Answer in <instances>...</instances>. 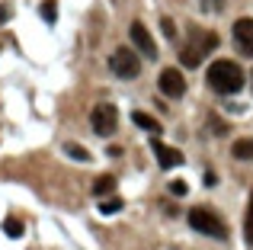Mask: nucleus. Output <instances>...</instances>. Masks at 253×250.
Instances as JSON below:
<instances>
[{
    "mask_svg": "<svg viewBox=\"0 0 253 250\" xmlns=\"http://www.w3.org/2000/svg\"><path fill=\"white\" fill-rule=\"evenodd\" d=\"M205 83H209L215 93H221V96L241 93V87H244V71H241V64L231 61V58H218V61L209 64Z\"/></svg>",
    "mask_w": 253,
    "mask_h": 250,
    "instance_id": "1",
    "label": "nucleus"
},
{
    "mask_svg": "<svg viewBox=\"0 0 253 250\" xmlns=\"http://www.w3.org/2000/svg\"><path fill=\"white\" fill-rule=\"evenodd\" d=\"M218 42H221V39H218V32H211V29H189L183 48H179L183 68H199V64L218 48Z\"/></svg>",
    "mask_w": 253,
    "mask_h": 250,
    "instance_id": "2",
    "label": "nucleus"
},
{
    "mask_svg": "<svg viewBox=\"0 0 253 250\" xmlns=\"http://www.w3.org/2000/svg\"><path fill=\"white\" fill-rule=\"evenodd\" d=\"M186 221H189L192 231L205 234V238H215V241H224V238H228V225H224V221L218 218V215L211 212V208H202V206L189 208Z\"/></svg>",
    "mask_w": 253,
    "mask_h": 250,
    "instance_id": "3",
    "label": "nucleus"
},
{
    "mask_svg": "<svg viewBox=\"0 0 253 250\" xmlns=\"http://www.w3.org/2000/svg\"><path fill=\"white\" fill-rule=\"evenodd\" d=\"M109 68L116 77H122V81H135L138 74H141V58H138L135 48H128V45H122V48L112 51L109 58Z\"/></svg>",
    "mask_w": 253,
    "mask_h": 250,
    "instance_id": "4",
    "label": "nucleus"
},
{
    "mask_svg": "<svg viewBox=\"0 0 253 250\" xmlns=\"http://www.w3.org/2000/svg\"><path fill=\"white\" fill-rule=\"evenodd\" d=\"M90 125H93V131H96L99 138L116 135V128H119V109L112 106V103H99V106H93Z\"/></svg>",
    "mask_w": 253,
    "mask_h": 250,
    "instance_id": "5",
    "label": "nucleus"
},
{
    "mask_svg": "<svg viewBox=\"0 0 253 250\" xmlns=\"http://www.w3.org/2000/svg\"><path fill=\"white\" fill-rule=\"evenodd\" d=\"M128 36H131V48H135V51H138L141 58H148V61H154V58H157V42L151 39L148 26H144L141 19H135V23L128 26Z\"/></svg>",
    "mask_w": 253,
    "mask_h": 250,
    "instance_id": "6",
    "label": "nucleus"
},
{
    "mask_svg": "<svg viewBox=\"0 0 253 250\" xmlns=\"http://www.w3.org/2000/svg\"><path fill=\"white\" fill-rule=\"evenodd\" d=\"M157 90H161L167 100H179L186 93V77L179 68H164L161 77H157Z\"/></svg>",
    "mask_w": 253,
    "mask_h": 250,
    "instance_id": "7",
    "label": "nucleus"
},
{
    "mask_svg": "<svg viewBox=\"0 0 253 250\" xmlns=\"http://www.w3.org/2000/svg\"><path fill=\"white\" fill-rule=\"evenodd\" d=\"M231 36H234L237 51H241V55H247V58H253V19L250 16L237 19L234 29H231Z\"/></svg>",
    "mask_w": 253,
    "mask_h": 250,
    "instance_id": "8",
    "label": "nucleus"
},
{
    "mask_svg": "<svg viewBox=\"0 0 253 250\" xmlns=\"http://www.w3.org/2000/svg\"><path fill=\"white\" fill-rule=\"evenodd\" d=\"M151 151H154V157H157V164H161L164 170H173V167H179L183 164V151H176V148H170V144H164V141H157V138H151Z\"/></svg>",
    "mask_w": 253,
    "mask_h": 250,
    "instance_id": "9",
    "label": "nucleus"
},
{
    "mask_svg": "<svg viewBox=\"0 0 253 250\" xmlns=\"http://www.w3.org/2000/svg\"><path fill=\"white\" fill-rule=\"evenodd\" d=\"M116 193V176H96V183H93V196H99V199H106V196Z\"/></svg>",
    "mask_w": 253,
    "mask_h": 250,
    "instance_id": "10",
    "label": "nucleus"
},
{
    "mask_svg": "<svg viewBox=\"0 0 253 250\" xmlns=\"http://www.w3.org/2000/svg\"><path fill=\"white\" fill-rule=\"evenodd\" d=\"M131 122H135L138 128H144V131H154V135H161V122H157L154 116H148V113H131Z\"/></svg>",
    "mask_w": 253,
    "mask_h": 250,
    "instance_id": "11",
    "label": "nucleus"
},
{
    "mask_svg": "<svg viewBox=\"0 0 253 250\" xmlns=\"http://www.w3.org/2000/svg\"><path fill=\"white\" fill-rule=\"evenodd\" d=\"M231 154H234L237 161H253V138H237Z\"/></svg>",
    "mask_w": 253,
    "mask_h": 250,
    "instance_id": "12",
    "label": "nucleus"
},
{
    "mask_svg": "<svg viewBox=\"0 0 253 250\" xmlns=\"http://www.w3.org/2000/svg\"><path fill=\"white\" fill-rule=\"evenodd\" d=\"M122 206L125 202L119 196H106V199H99V215H116V212H122Z\"/></svg>",
    "mask_w": 253,
    "mask_h": 250,
    "instance_id": "13",
    "label": "nucleus"
},
{
    "mask_svg": "<svg viewBox=\"0 0 253 250\" xmlns=\"http://www.w3.org/2000/svg\"><path fill=\"white\" fill-rule=\"evenodd\" d=\"M64 154L74 157V161H81V164H90V151L81 148V144H64Z\"/></svg>",
    "mask_w": 253,
    "mask_h": 250,
    "instance_id": "14",
    "label": "nucleus"
},
{
    "mask_svg": "<svg viewBox=\"0 0 253 250\" xmlns=\"http://www.w3.org/2000/svg\"><path fill=\"white\" fill-rule=\"evenodd\" d=\"M244 238L253 247V193H250V206H247V218H244Z\"/></svg>",
    "mask_w": 253,
    "mask_h": 250,
    "instance_id": "15",
    "label": "nucleus"
},
{
    "mask_svg": "<svg viewBox=\"0 0 253 250\" xmlns=\"http://www.w3.org/2000/svg\"><path fill=\"white\" fill-rule=\"evenodd\" d=\"M205 131H211V135H228V125L218 119V116H209V122H205Z\"/></svg>",
    "mask_w": 253,
    "mask_h": 250,
    "instance_id": "16",
    "label": "nucleus"
},
{
    "mask_svg": "<svg viewBox=\"0 0 253 250\" xmlns=\"http://www.w3.org/2000/svg\"><path fill=\"white\" fill-rule=\"evenodd\" d=\"M3 231L10 234V238H19V234H23V221L10 215V218H3Z\"/></svg>",
    "mask_w": 253,
    "mask_h": 250,
    "instance_id": "17",
    "label": "nucleus"
},
{
    "mask_svg": "<svg viewBox=\"0 0 253 250\" xmlns=\"http://www.w3.org/2000/svg\"><path fill=\"white\" fill-rule=\"evenodd\" d=\"M42 19H45V23H55V19H58V3H55V0H45V3H42Z\"/></svg>",
    "mask_w": 253,
    "mask_h": 250,
    "instance_id": "18",
    "label": "nucleus"
},
{
    "mask_svg": "<svg viewBox=\"0 0 253 250\" xmlns=\"http://www.w3.org/2000/svg\"><path fill=\"white\" fill-rule=\"evenodd\" d=\"M199 3H202L205 13H221L224 10V0H199Z\"/></svg>",
    "mask_w": 253,
    "mask_h": 250,
    "instance_id": "19",
    "label": "nucleus"
},
{
    "mask_svg": "<svg viewBox=\"0 0 253 250\" xmlns=\"http://www.w3.org/2000/svg\"><path fill=\"white\" fill-rule=\"evenodd\" d=\"M170 193H173V196H186V193H189V186H186L183 180H173V183H170Z\"/></svg>",
    "mask_w": 253,
    "mask_h": 250,
    "instance_id": "20",
    "label": "nucleus"
},
{
    "mask_svg": "<svg viewBox=\"0 0 253 250\" xmlns=\"http://www.w3.org/2000/svg\"><path fill=\"white\" fill-rule=\"evenodd\" d=\"M164 32H167V39H176V26H173V19H164Z\"/></svg>",
    "mask_w": 253,
    "mask_h": 250,
    "instance_id": "21",
    "label": "nucleus"
},
{
    "mask_svg": "<svg viewBox=\"0 0 253 250\" xmlns=\"http://www.w3.org/2000/svg\"><path fill=\"white\" fill-rule=\"evenodd\" d=\"M215 183H218V176H215V173L209 170V173H205V186H215Z\"/></svg>",
    "mask_w": 253,
    "mask_h": 250,
    "instance_id": "22",
    "label": "nucleus"
},
{
    "mask_svg": "<svg viewBox=\"0 0 253 250\" xmlns=\"http://www.w3.org/2000/svg\"><path fill=\"white\" fill-rule=\"evenodd\" d=\"M10 19V6H0V23H6Z\"/></svg>",
    "mask_w": 253,
    "mask_h": 250,
    "instance_id": "23",
    "label": "nucleus"
},
{
    "mask_svg": "<svg viewBox=\"0 0 253 250\" xmlns=\"http://www.w3.org/2000/svg\"><path fill=\"white\" fill-rule=\"evenodd\" d=\"M250 83H253V74H250Z\"/></svg>",
    "mask_w": 253,
    "mask_h": 250,
    "instance_id": "24",
    "label": "nucleus"
}]
</instances>
